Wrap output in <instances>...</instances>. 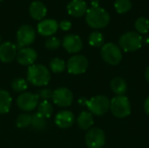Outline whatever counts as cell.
<instances>
[{"instance_id":"9c48e42d","label":"cell","mask_w":149,"mask_h":148,"mask_svg":"<svg viewBox=\"0 0 149 148\" xmlns=\"http://www.w3.org/2000/svg\"><path fill=\"white\" fill-rule=\"evenodd\" d=\"M106 135L103 130L93 127L86 135V144L89 148H101L105 145Z\"/></svg>"},{"instance_id":"8d00e7d4","label":"cell","mask_w":149,"mask_h":148,"mask_svg":"<svg viewBox=\"0 0 149 148\" xmlns=\"http://www.w3.org/2000/svg\"><path fill=\"white\" fill-rule=\"evenodd\" d=\"M0 43H1V37H0Z\"/></svg>"},{"instance_id":"7402d4cb","label":"cell","mask_w":149,"mask_h":148,"mask_svg":"<svg viewBox=\"0 0 149 148\" xmlns=\"http://www.w3.org/2000/svg\"><path fill=\"white\" fill-rule=\"evenodd\" d=\"M53 113V107L48 100H43L38 105V113L45 119H48Z\"/></svg>"},{"instance_id":"4dcf8cb0","label":"cell","mask_w":149,"mask_h":148,"mask_svg":"<svg viewBox=\"0 0 149 148\" xmlns=\"http://www.w3.org/2000/svg\"><path fill=\"white\" fill-rule=\"evenodd\" d=\"M37 94L39 99H43L44 100H48L52 98L53 91H52L51 89H42L38 91Z\"/></svg>"},{"instance_id":"cb8c5ba5","label":"cell","mask_w":149,"mask_h":148,"mask_svg":"<svg viewBox=\"0 0 149 148\" xmlns=\"http://www.w3.org/2000/svg\"><path fill=\"white\" fill-rule=\"evenodd\" d=\"M31 121H32V115L28 113H22L17 118L16 125L18 128H26L31 126Z\"/></svg>"},{"instance_id":"f1b7e54d","label":"cell","mask_w":149,"mask_h":148,"mask_svg":"<svg viewBox=\"0 0 149 148\" xmlns=\"http://www.w3.org/2000/svg\"><path fill=\"white\" fill-rule=\"evenodd\" d=\"M11 87L12 89L17 92H24L27 87H28V84H27V81L24 79H21V78H17L15 79L12 83H11Z\"/></svg>"},{"instance_id":"4fadbf2b","label":"cell","mask_w":149,"mask_h":148,"mask_svg":"<svg viewBox=\"0 0 149 148\" xmlns=\"http://www.w3.org/2000/svg\"><path fill=\"white\" fill-rule=\"evenodd\" d=\"M63 46L69 53H77L82 49L83 43L78 35L68 34L63 39Z\"/></svg>"},{"instance_id":"6da1fadb","label":"cell","mask_w":149,"mask_h":148,"mask_svg":"<svg viewBox=\"0 0 149 148\" xmlns=\"http://www.w3.org/2000/svg\"><path fill=\"white\" fill-rule=\"evenodd\" d=\"M86 21L90 27L94 29H101L108 25L110 22V16L103 8L92 7L87 9L86 13Z\"/></svg>"},{"instance_id":"277c9868","label":"cell","mask_w":149,"mask_h":148,"mask_svg":"<svg viewBox=\"0 0 149 148\" xmlns=\"http://www.w3.org/2000/svg\"><path fill=\"white\" fill-rule=\"evenodd\" d=\"M120 46L125 51H134L142 45V37L135 31H128L120 38Z\"/></svg>"},{"instance_id":"8fae6325","label":"cell","mask_w":149,"mask_h":148,"mask_svg":"<svg viewBox=\"0 0 149 148\" xmlns=\"http://www.w3.org/2000/svg\"><path fill=\"white\" fill-rule=\"evenodd\" d=\"M52 99L57 106L61 107H67L72 103L73 95L69 89L65 87H60L53 91Z\"/></svg>"},{"instance_id":"836d02e7","label":"cell","mask_w":149,"mask_h":148,"mask_svg":"<svg viewBox=\"0 0 149 148\" xmlns=\"http://www.w3.org/2000/svg\"><path fill=\"white\" fill-rule=\"evenodd\" d=\"M79 103L81 105V106H86V103H87V99H85V98H80L79 99Z\"/></svg>"},{"instance_id":"5bb4252c","label":"cell","mask_w":149,"mask_h":148,"mask_svg":"<svg viewBox=\"0 0 149 148\" xmlns=\"http://www.w3.org/2000/svg\"><path fill=\"white\" fill-rule=\"evenodd\" d=\"M17 57V47L10 42H4L0 44V60L3 63H10Z\"/></svg>"},{"instance_id":"ffe728a7","label":"cell","mask_w":149,"mask_h":148,"mask_svg":"<svg viewBox=\"0 0 149 148\" xmlns=\"http://www.w3.org/2000/svg\"><path fill=\"white\" fill-rule=\"evenodd\" d=\"M79 126L83 130L89 129L93 125V118L91 113L89 112H82L77 120Z\"/></svg>"},{"instance_id":"484cf974","label":"cell","mask_w":149,"mask_h":148,"mask_svg":"<svg viewBox=\"0 0 149 148\" xmlns=\"http://www.w3.org/2000/svg\"><path fill=\"white\" fill-rule=\"evenodd\" d=\"M88 41H89V44L92 46H94V47L103 46L104 37H103L101 32H100V31H93V32H92L89 35Z\"/></svg>"},{"instance_id":"5b68a950","label":"cell","mask_w":149,"mask_h":148,"mask_svg":"<svg viewBox=\"0 0 149 148\" xmlns=\"http://www.w3.org/2000/svg\"><path fill=\"white\" fill-rule=\"evenodd\" d=\"M102 58L111 65L120 64L122 59V52L120 49L113 43H107L104 44L100 51Z\"/></svg>"},{"instance_id":"74e56055","label":"cell","mask_w":149,"mask_h":148,"mask_svg":"<svg viewBox=\"0 0 149 148\" xmlns=\"http://www.w3.org/2000/svg\"><path fill=\"white\" fill-rule=\"evenodd\" d=\"M1 1H3V0H0V2H1Z\"/></svg>"},{"instance_id":"2e32d148","label":"cell","mask_w":149,"mask_h":148,"mask_svg":"<svg viewBox=\"0 0 149 148\" xmlns=\"http://www.w3.org/2000/svg\"><path fill=\"white\" fill-rule=\"evenodd\" d=\"M75 120L74 114L70 111H61L55 117V124L60 128L71 127Z\"/></svg>"},{"instance_id":"4316f807","label":"cell","mask_w":149,"mask_h":148,"mask_svg":"<svg viewBox=\"0 0 149 148\" xmlns=\"http://www.w3.org/2000/svg\"><path fill=\"white\" fill-rule=\"evenodd\" d=\"M134 26H135V29L139 34L140 33H141V34L148 33L149 31V20L144 17H139L135 21Z\"/></svg>"},{"instance_id":"e0dca14e","label":"cell","mask_w":149,"mask_h":148,"mask_svg":"<svg viewBox=\"0 0 149 148\" xmlns=\"http://www.w3.org/2000/svg\"><path fill=\"white\" fill-rule=\"evenodd\" d=\"M68 13L76 17L84 16L87 11V4L84 0H72L67 5Z\"/></svg>"},{"instance_id":"30bf717a","label":"cell","mask_w":149,"mask_h":148,"mask_svg":"<svg viewBox=\"0 0 149 148\" xmlns=\"http://www.w3.org/2000/svg\"><path fill=\"white\" fill-rule=\"evenodd\" d=\"M36 38L35 30L32 26L29 24L22 25L17 32V40L18 45L21 47H25L31 44Z\"/></svg>"},{"instance_id":"d6986e66","label":"cell","mask_w":149,"mask_h":148,"mask_svg":"<svg viewBox=\"0 0 149 148\" xmlns=\"http://www.w3.org/2000/svg\"><path fill=\"white\" fill-rule=\"evenodd\" d=\"M12 99L10 93L4 90H0V114L7 113L11 106Z\"/></svg>"},{"instance_id":"f546056e","label":"cell","mask_w":149,"mask_h":148,"mask_svg":"<svg viewBox=\"0 0 149 148\" xmlns=\"http://www.w3.org/2000/svg\"><path fill=\"white\" fill-rule=\"evenodd\" d=\"M61 43L62 42L59 38L52 37V38H49L48 39H46L45 44V47L49 50H56L61 45Z\"/></svg>"},{"instance_id":"52a82bcc","label":"cell","mask_w":149,"mask_h":148,"mask_svg":"<svg viewBox=\"0 0 149 148\" xmlns=\"http://www.w3.org/2000/svg\"><path fill=\"white\" fill-rule=\"evenodd\" d=\"M68 72L78 75L86 72L88 67V60L82 55H75L69 58L66 64Z\"/></svg>"},{"instance_id":"8992f818","label":"cell","mask_w":149,"mask_h":148,"mask_svg":"<svg viewBox=\"0 0 149 148\" xmlns=\"http://www.w3.org/2000/svg\"><path fill=\"white\" fill-rule=\"evenodd\" d=\"M86 106L93 114L101 116L107 113L109 110L110 101L106 96L99 95L93 97L90 100H87Z\"/></svg>"},{"instance_id":"7c38bea8","label":"cell","mask_w":149,"mask_h":148,"mask_svg":"<svg viewBox=\"0 0 149 148\" xmlns=\"http://www.w3.org/2000/svg\"><path fill=\"white\" fill-rule=\"evenodd\" d=\"M37 51L30 47H24L17 53V60L22 65H32L37 59Z\"/></svg>"},{"instance_id":"44dd1931","label":"cell","mask_w":149,"mask_h":148,"mask_svg":"<svg viewBox=\"0 0 149 148\" xmlns=\"http://www.w3.org/2000/svg\"><path fill=\"white\" fill-rule=\"evenodd\" d=\"M110 85H111L113 92L118 95H123L127 92V89L126 81L122 78H120V77L113 78L111 81Z\"/></svg>"},{"instance_id":"83f0119b","label":"cell","mask_w":149,"mask_h":148,"mask_svg":"<svg viewBox=\"0 0 149 148\" xmlns=\"http://www.w3.org/2000/svg\"><path fill=\"white\" fill-rule=\"evenodd\" d=\"M50 68L53 72L60 73L65 69V63L63 59L58 58H54L50 62Z\"/></svg>"},{"instance_id":"603a6c76","label":"cell","mask_w":149,"mask_h":148,"mask_svg":"<svg viewBox=\"0 0 149 148\" xmlns=\"http://www.w3.org/2000/svg\"><path fill=\"white\" fill-rule=\"evenodd\" d=\"M31 126L33 129L37 131H42L45 129L46 127V119L43 118L41 115H39L38 113L32 115V121H31Z\"/></svg>"},{"instance_id":"d4e9b609","label":"cell","mask_w":149,"mask_h":148,"mask_svg":"<svg viewBox=\"0 0 149 148\" xmlns=\"http://www.w3.org/2000/svg\"><path fill=\"white\" fill-rule=\"evenodd\" d=\"M114 8L120 14L126 13L132 9V2L130 0H116L114 3Z\"/></svg>"},{"instance_id":"9a60e30c","label":"cell","mask_w":149,"mask_h":148,"mask_svg":"<svg viewBox=\"0 0 149 148\" xmlns=\"http://www.w3.org/2000/svg\"><path fill=\"white\" fill-rule=\"evenodd\" d=\"M58 24L54 19H45L38 24V32L45 37H49L56 33Z\"/></svg>"},{"instance_id":"d6a6232c","label":"cell","mask_w":149,"mask_h":148,"mask_svg":"<svg viewBox=\"0 0 149 148\" xmlns=\"http://www.w3.org/2000/svg\"><path fill=\"white\" fill-rule=\"evenodd\" d=\"M144 109H145V112L149 115V97L146 99L145 101V104H144Z\"/></svg>"},{"instance_id":"d590c367","label":"cell","mask_w":149,"mask_h":148,"mask_svg":"<svg viewBox=\"0 0 149 148\" xmlns=\"http://www.w3.org/2000/svg\"><path fill=\"white\" fill-rule=\"evenodd\" d=\"M145 76H146V79H147V81L149 83V67L147 68L146 70V73H145Z\"/></svg>"},{"instance_id":"e575fe53","label":"cell","mask_w":149,"mask_h":148,"mask_svg":"<svg viewBox=\"0 0 149 148\" xmlns=\"http://www.w3.org/2000/svg\"><path fill=\"white\" fill-rule=\"evenodd\" d=\"M93 7H99V0H92Z\"/></svg>"},{"instance_id":"7a4b0ae2","label":"cell","mask_w":149,"mask_h":148,"mask_svg":"<svg viewBox=\"0 0 149 148\" xmlns=\"http://www.w3.org/2000/svg\"><path fill=\"white\" fill-rule=\"evenodd\" d=\"M27 79L31 85L35 86H43L49 83L51 79V74L47 67L43 65L37 64L29 66Z\"/></svg>"},{"instance_id":"ac0fdd59","label":"cell","mask_w":149,"mask_h":148,"mask_svg":"<svg viewBox=\"0 0 149 148\" xmlns=\"http://www.w3.org/2000/svg\"><path fill=\"white\" fill-rule=\"evenodd\" d=\"M31 17L35 20H41L46 16L47 9L45 5L40 1H33L29 7Z\"/></svg>"},{"instance_id":"3957f363","label":"cell","mask_w":149,"mask_h":148,"mask_svg":"<svg viewBox=\"0 0 149 148\" xmlns=\"http://www.w3.org/2000/svg\"><path fill=\"white\" fill-rule=\"evenodd\" d=\"M110 109L117 118H126L131 113V106L128 99L124 95H118L110 101Z\"/></svg>"},{"instance_id":"1f68e13d","label":"cell","mask_w":149,"mask_h":148,"mask_svg":"<svg viewBox=\"0 0 149 148\" xmlns=\"http://www.w3.org/2000/svg\"><path fill=\"white\" fill-rule=\"evenodd\" d=\"M58 27L62 30V31H67L71 29L72 27V23L68 20H63L59 23L58 24Z\"/></svg>"},{"instance_id":"ba28073f","label":"cell","mask_w":149,"mask_h":148,"mask_svg":"<svg viewBox=\"0 0 149 148\" xmlns=\"http://www.w3.org/2000/svg\"><path fill=\"white\" fill-rule=\"evenodd\" d=\"M39 98L38 94L31 92H23L17 99V105L19 109L24 112L34 110L38 105Z\"/></svg>"}]
</instances>
